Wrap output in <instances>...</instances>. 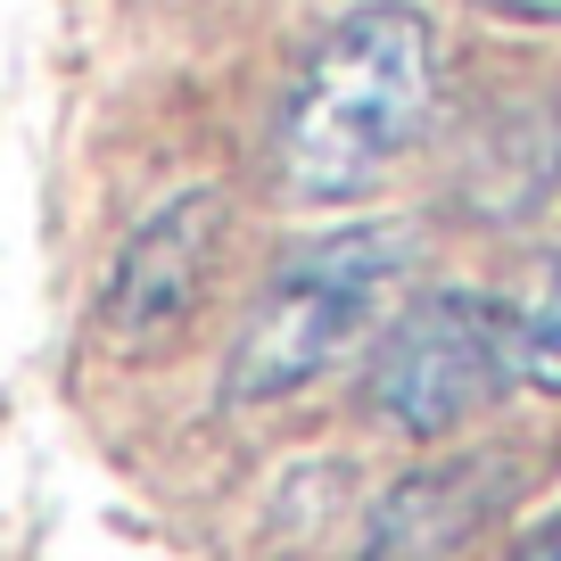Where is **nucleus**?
<instances>
[{
	"label": "nucleus",
	"mask_w": 561,
	"mask_h": 561,
	"mask_svg": "<svg viewBox=\"0 0 561 561\" xmlns=\"http://www.w3.org/2000/svg\"><path fill=\"white\" fill-rule=\"evenodd\" d=\"M561 191V100L512 91L462 124L455 149V207L471 224H528Z\"/></svg>",
	"instance_id": "nucleus-6"
},
{
	"label": "nucleus",
	"mask_w": 561,
	"mask_h": 561,
	"mask_svg": "<svg viewBox=\"0 0 561 561\" xmlns=\"http://www.w3.org/2000/svg\"><path fill=\"white\" fill-rule=\"evenodd\" d=\"M413 264L421 240L404 224H339L289 248L224 355V404H280L314 388L355 339H371V322L413 280Z\"/></svg>",
	"instance_id": "nucleus-2"
},
{
	"label": "nucleus",
	"mask_w": 561,
	"mask_h": 561,
	"mask_svg": "<svg viewBox=\"0 0 561 561\" xmlns=\"http://www.w3.org/2000/svg\"><path fill=\"white\" fill-rule=\"evenodd\" d=\"M471 9L504 25H561V0H471Z\"/></svg>",
	"instance_id": "nucleus-8"
},
{
	"label": "nucleus",
	"mask_w": 561,
	"mask_h": 561,
	"mask_svg": "<svg viewBox=\"0 0 561 561\" xmlns=\"http://www.w3.org/2000/svg\"><path fill=\"white\" fill-rule=\"evenodd\" d=\"M520 380L545 388V397H561V256H553V273H545V289L520 306Z\"/></svg>",
	"instance_id": "nucleus-7"
},
{
	"label": "nucleus",
	"mask_w": 561,
	"mask_h": 561,
	"mask_svg": "<svg viewBox=\"0 0 561 561\" xmlns=\"http://www.w3.org/2000/svg\"><path fill=\"white\" fill-rule=\"evenodd\" d=\"M528 462L512 446H471V455L421 462L371 504L364 520V561H446L455 545H471L495 512L520 495Z\"/></svg>",
	"instance_id": "nucleus-5"
},
{
	"label": "nucleus",
	"mask_w": 561,
	"mask_h": 561,
	"mask_svg": "<svg viewBox=\"0 0 561 561\" xmlns=\"http://www.w3.org/2000/svg\"><path fill=\"white\" fill-rule=\"evenodd\" d=\"M438 116V34L413 0H364L306 50L273 124V165L289 198L347 207L388 182Z\"/></svg>",
	"instance_id": "nucleus-1"
},
{
	"label": "nucleus",
	"mask_w": 561,
	"mask_h": 561,
	"mask_svg": "<svg viewBox=\"0 0 561 561\" xmlns=\"http://www.w3.org/2000/svg\"><path fill=\"white\" fill-rule=\"evenodd\" d=\"M215 248H224V191L165 198L149 224H133V240H124L116 264H107L100 322L124 339V347L165 339L198 306V289H207V273H215Z\"/></svg>",
	"instance_id": "nucleus-4"
},
{
	"label": "nucleus",
	"mask_w": 561,
	"mask_h": 561,
	"mask_svg": "<svg viewBox=\"0 0 561 561\" xmlns=\"http://www.w3.org/2000/svg\"><path fill=\"white\" fill-rule=\"evenodd\" d=\"M520 388V306L495 289H421L371 347V413L404 438H446Z\"/></svg>",
	"instance_id": "nucleus-3"
},
{
	"label": "nucleus",
	"mask_w": 561,
	"mask_h": 561,
	"mask_svg": "<svg viewBox=\"0 0 561 561\" xmlns=\"http://www.w3.org/2000/svg\"><path fill=\"white\" fill-rule=\"evenodd\" d=\"M512 561H561V512H545V520L520 537V553H512Z\"/></svg>",
	"instance_id": "nucleus-9"
}]
</instances>
